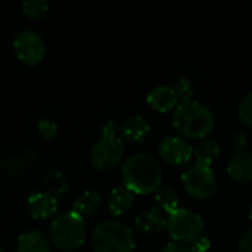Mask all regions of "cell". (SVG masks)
I'll return each instance as SVG.
<instances>
[{"instance_id":"obj_23","label":"cell","mask_w":252,"mask_h":252,"mask_svg":"<svg viewBox=\"0 0 252 252\" xmlns=\"http://www.w3.org/2000/svg\"><path fill=\"white\" fill-rule=\"evenodd\" d=\"M37 131L44 140H53L59 133V126L52 118H41L37 123Z\"/></svg>"},{"instance_id":"obj_20","label":"cell","mask_w":252,"mask_h":252,"mask_svg":"<svg viewBox=\"0 0 252 252\" xmlns=\"http://www.w3.org/2000/svg\"><path fill=\"white\" fill-rule=\"evenodd\" d=\"M44 186H46V192L55 195L56 198L66 193L69 190V180L68 177L58 170H50L43 180Z\"/></svg>"},{"instance_id":"obj_5","label":"cell","mask_w":252,"mask_h":252,"mask_svg":"<svg viewBox=\"0 0 252 252\" xmlns=\"http://www.w3.org/2000/svg\"><path fill=\"white\" fill-rule=\"evenodd\" d=\"M205 223L201 216L188 210V208H177L167 219V232L174 242L182 244H192L204 233Z\"/></svg>"},{"instance_id":"obj_31","label":"cell","mask_w":252,"mask_h":252,"mask_svg":"<svg viewBox=\"0 0 252 252\" xmlns=\"http://www.w3.org/2000/svg\"><path fill=\"white\" fill-rule=\"evenodd\" d=\"M0 252H6V251H4V250H1V248H0Z\"/></svg>"},{"instance_id":"obj_25","label":"cell","mask_w":252,"mask_h":252,"mask_svg":"<svg viewBox=\"0 0 252 252\" xmlns=\"http://www.w3.org/2000/svg\"><path fill=\"white\" fill-rule=\"evenodd\" d=\"M120 128H121V126H118L117 121L109 120L102 127V131H100L102 137H120Z\"/></svg>"},{"instance_id":"obj_28","label":"cell","mask_w":252,"mask_h":252,"mask_svg":"<svg viewBox=\"0 0 252 252\" xmlns=\"http://www.w3.org/2000/svg\"><path fill=\"white\" fill-rule=\"evenodd\" d=\"M239 252H252V230L247 232L238 244Z\"/></svg>"},{"instance_id":"obj_16","label":"cell","mask_w":252,"mask_h":252,"mask_svg":"<svg viewBox=\"0 0 252 252\" xmlns=\"http://www.w3.org/2000/svg\"><path fill=\"white\" fill-rule=\"evenodd\" d=\"M134 204V193L128 190L124 185L115 186L108 196V208L112 216H126Z\"/></svg>"},{"instance_id":"obj_4","label":"cell","mask_w":252,"mask_h":252,"mask_svg":"<svg viewBox=\"0 0 252 252\" xmlns=\"http://www.w3.org/2000/svg\"><path fill=\"white\" fill-rule=\"evenodd\" d=\"M94 252H134L136 241L133 230L120 221L97 224L90 236Z\"/></svg>"},{"instance_id":"obj_2","label":"cell","mask_w":252,"mask_h":252,"mask_svg":"<svg viewBox=\"0 0 252 252\" xmlns=\"http://www.w3.org/2000/svg\"><path fill=\"white\" fill-rule=\"evenodd\" d=\"M173 126L185 139H205L216 128L213 111L196 100L182 102L173 114Z\"/></svg>"},{"instance_id":"obj_30","label":"cell","mask_w":252,"mask_h":252,"mask_svg":"<svg viewBox=\"0 0 252 252\" xmlns=\"http://www.w3.org/2000/svg\"><path fill=\"white\" fill-rule=\"evenodd\" d=\"M250 220L252 221V202H251V207H250Z\"/></svg>"},{"instance_id":"obj_21","label":"cell","mask_w":252,"mask_h":252,"mask_svg":"<svg viewBox=\"0 0 252 252\" xmlns=\"http://www.w3.org/2000/svg\"><path fill=\"white\" fill-rule=\"evenodd\" d=\"M22 13L28 19H40L49 10V3L46 0H27L21 4Z\"/></svg>"},{"instance_id":"obj_29","label":"cell","mask_w":252,"mask_h":252,"mask_svg":"<svg viewBox=\"0 0 252 252\" xmlns=\"http://www.w3.org/2000/svg\"><path fill=\"white\" fill-rule=\"evenodd\" d=\"M233 142H235V146H236L238 152H242L244 148H245V145H247V134L244 131L236 133L235 137H233Z\"/></svg>"},{"instance_id":"obj_1","label":"cell","mask_w":252,"mask_h":252,"mask_svg":"<svg viewBox=\"0 0 252 252\" xmlns=\"http://www.w3.org/2000/svg\"><path fill=\"white\" fill-rule=\"evenodd\" d=\"M123 185L134 195L154 193L162 183V168L158 159L149 154H134L121 168Z\"/></svg>"},{"instance_id":"obj_14","label":"cell","mask_w":252,"mask_h":252,"mask_svg":"<svg viewBox=\"0 0 252 252\" xmlns=\"http://www.w3.org/2000/svg\"><path fill=\"white\" fill-rule=\"evenodd\" d=\"M227 173L238 183L252 182V152H236L229 161Z\"/></svg>"},{"instance_id":"obj_7","label":"cell","mask_w":252,"mask_h":252,"mask_svg":"<svg viewBox=\"0 0 252 252\" xmlns=\"http://www.w3.org/2000/svg\"><path fill=\"white\" fill-rule=\"evenodd\" d=\"M13 52L21 62L34 66L44 59L46 43L37 31L24 28L13 38Z\"/></svg>"},{"instance_id":"obj_19","label":"cell","mask_w":252,"mask_h":252,"mask_svg":"<svg viewBox=\"0 0 252 252\" xmlns=\"http://www.w3.org/2000/svg\"><path fill=\"white\" fill-rule=\"evenodd\" d=\"M154 196H155V202H157V207L167 213V214H171L173 211H176L179 208V195L177 192L170 188V186H165V185H161L155 192H154Z\"/></svg>"},{"instance_id":"obj_9","label":"cell","mask_w":252,"mask_h":252,"mask_svg":"<svg viewBox=\"0 0 252 252\" xmlns=\"http://www.w3.org/2000/svg\"><path fill=\"white\" fill-rule=\"evenodd\" d=\"M158 155L165 164L180 167L192 159L193 148L182 136H165L158 146Z\"/></svg>"},{"instance_id":"obj_12","label":"cell","mask_w":252,"mask_h":252,"mask_svg":"<svg viewBox=\"0 0 252 252\" xmlns=\"http://www.w3.org/2000/svg\"><path fill=\"white\" fill-rule=\"evenodd\" d=\"M146 102L154 111L158 112H167L170 109H176V106L180 103L173 86H165V84L154 87L148 93Z\"/></svg>"},{"instance_id":"obj_13","label":"cell","mask_w":252,"mask_h":252,"mask_svg":"<svg viewBox=\"0 0 252 252\" xmlns=\"http://www.w3.org/2000/svg\"><path fill=\"white\" fill-rule=\"evenodd\" d=\"M149 131V123L142 115H133L121 124L120 137L128 143H140L148 137Z\"/></svg>"},{"instance_id":"obj_22","label":"cell","mask_w":252,"mask_h":252,"mask_svg":"<svg viewBox=\"0 0 252 252\" xmlns=\"http://www.w3.org/2000/svg\"><path fill=\"white\" fill-rule=\"evenodd\" d=\"M173 89L179 97V102H188L192 100V94H193V86L190 83V80L188 77H180L174 81Z\"/></svg>"},{"instance_id":"obj_17","label":"cell","mask_w":252,"mask_h":252,"mask_svg":"<svg viewBox=\"0 0 252 252\" xmlns=\"http://www.w3.org/2000/svg\"><path fill=\"white\" fill-rule=\"evenodd\" d=\"M102 205H103V198L100 193L94 190H86L77 196L72 210L84 219L89 216H94L102 208Z\"/></svg>"},{"instance_id":"obj_8","label":"cell","mask_w":252,"mask_h":252,"mask_svg":"<svg viewBox=\"0 0 252 252\" xmlns=\"http://www.w3.org/2000/svg\"><path fill=\"white\" fill-rule=\"evenodd\" d=\"M126 148L121 137H102L90 149V162L97 170H111L123 161Z\"/></svg>"},{"instance_id":"obj_15","label":"cell","mask_w":252,"mask_h":252,"mask_svg":"<svg viewBox=\"0 0 252 252\" xmlns=\"http://www.w3.org/2000/svg\"><path fill=\"white\" fill-rule=\"evenodd\" d=\"M16 252H52V242L40 230H28L19 235Z\"/></svg>"},{"instance_id":"obj_6","label":"cell","mask_w":252,"mask_h":252,"mask_svg":"<svg viewBox=\"0 0 252 252\" xmlns=\"http://www.w3.org/2000/svg\"><path fill=\"white\" fill-rule=\"evenodd\" d=\"M182 185L189 196L195 199H208L217 189V177L211 167L195 162L182 174Z\"/></svg>"},{"instance_id":"obj_26","label":"cell","mask_w":252,"mask_h":252,"mask_svg":"<svg viewBox=\"0 0 252 252\" xmlns=\"http://www.w3.org/2000/svg\"><path fill=\"white\" fill-rule=\"evenodd\" d=\"M210 248H211V242H210V239L205 238V236H201V238H198L196 241H193V242L190 244V250H192V252H208L210 251Z\"/></svg>"},{"instance_id":"obj_24","label":"cell","mask_w":252,"mask_h":252,"mask_svg":"<svg viewBox=\"0 0 252 252\" xmlns=\"http://www.w3.org/2000/svg\"><path fill=\"white\" fill-rule=\"evenodd\" d=\"M238 117L242 124L252 128V90L244 96L238 108Z\"/></svg>"},{"instance_id":"obj_18","label":"cell","mask_w":252,"mask_h":252,"mask_svg":"<svg viewBox=\"0 0 252 252\" xmlns=\"http://www.w3.org/2000/svg\"><path fill=\"white\" fill-rule=\"evenodd\" d=\"M221 154V146H220V142L214 137H205L202 139L196 148L193 149V155L196 158V162L199 164H204V165H208L211 167L214 161L219 159Z\"/></svg>"},{"instance_id":"obj_11","label":"cell","mask_w":252,"mask_h":252,"mask_svg":"<svg viewBox=\"0 0 252 252\" xmlns=\"http://www.w3.org/2000/svg\"><path fill=\"white\" fill-rule=\"evenodd\" d=\"M167 219L168 216H165L158 207H149L139 213L134 226L143 235H155L167 229Z\"/></svg>"},{"instance_id":"obj_27","label":"cell","mask_w":252,"mask_h":252,"mask_svg":"<svg viewBox=\"0 0 252 252\" xmlns=\"http://www.w3.org/2000/svg\"><path fill=\"white\" fill-rule=\"evenodd\" d=\"M161 252H192V250H190V245H188V244L173 241V242L167 244Z\"/></svg>"},{"instance_id":"obj_10","label":"cell","mask_w":252,"mask_h":252,"mask_svg":"<svg viewBox=\"0 0 252 252\" xmlns=\"http://www.w3.org/2000/svg\"><path fill=\"white\" fill-rule=\"evenodd\" d=\"M58 208H59L58 198L46 190L32 192L27 198V210L34 219L38 220L49 219L58 213Z\"/></svg>"},{"instance_id":"obj_3","label":"cell","mask_w":252,"mask_h":252,"mask_svg":"<svg viewBox=\"0 0 252 252\" xmlns=\"http://www.w3.org/2000/svg\"><path fill=\"white\" fill-rule=\"evenodd\" d=\"M49 239L61 251H75L87 239L84 219L74 210L58 214L49 226Z\"/></svg>"}]
</instances>
